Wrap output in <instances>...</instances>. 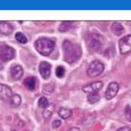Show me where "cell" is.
Masks as SVG:
<instances>
[{
	"mask_svg": "<svg viewBox=\"0 0 131 131\" xmlns=\"http://www.w3.org/2000/svg\"><path fill=\"white\" fill-rule=\"evenodd\" d=\"M64 60L72 64L77 61L81 55L82 51L80 47L77 43H73L69 40H65L62 44Z\"/></svg>",
	"mask_w": 131,
	"mask_h": 131,
	"instance_id": "6da1fadb",
	"label": "cell"
},
{
	"mask_svg": "<svg viewBox=\"0 0 131 131\" xmlns=\"http://www.w3.org/2000/svg\"><path fill=\"white\" fill-rule=\"evenodd\" d=\"M34 47L37 51L41 55L48 56L54 50L55 43L49 38H41L35 41Z\"/></svg>",
	"mask_w": 131,
	"mask_h": 131,
	"instance_id": "7a4b0ae2",
	"label": "cell"
},
{
	"mask_svg": "<svg viewBox=\"0 0 131 131\" xmlns=\"http://www.w3.org/2000/svg\"><path fill=\"white\" fill-rule=\"evenodd\" d=\"M104 65L101 61L96 60L93 61L89 67L86 73L91 78L96 77L100 75L104 71Z\"/></svg>",
	"mask_w": 131,
	"mask_h": 131,
	"instance_id": "3957f363",
	"label": "cell"
},
{
	"mask_svg": "<svg viewBox=\"0 0 131 131\" xmlns=\"http://www.w3.org/2000/svg\"><path fill=\"white\" fill-rule=\"evenodd\" d=\"M15 50L8 46L3 45L0 48V61L7 62L12 60L15 56Z\"/></svg>",
	"mask_w": 131,
	"mask_h": 131,
	"instance_id": "277c9868",
	"label": "cell"
},
{
	"mask_svg": "<svg viewBox=\"0 0 131 131\" xmlns=\"http://www.w3.org/2000/svg\"><path fill=\"white\" fill-rule=\"evenodd\" d=\"M119 49L121 54L125 55L131 52V34L126 35L119 41Z\"/></svg>",
	"mask_w": 131,
	"mask_h": 131,
	"instance_id": "5b68a950",
	"label": "cell"
},
{
	"mask_svg": "<svg viewBox=\"0 0 131 131\" xmlns=\"http://www.w3.org/2000/svg\"><path fill=\"white\" fill-rule=\"evenodd\" d=\"M119 85L117 82H111L108 85L105 93V97L106 100H111L115 97L118 92Z\"/></svg>",
	"mask_w": 131,
	"mask_h": 131,
	"instance_id": "8992f818",
	"label": "cell"
},
{
	"mask_svg": "<svg viewBox=\"0 0 131 131\" xmlns=\"http://www.w3.org/2000/svg\"><path fill=\"white\" fill-rule=\"evenodd\" d=\"M52 66L47 61H43L40 62L38 67L39 72L41 77L44 79H47L50 76Z\"/></svg>",
	"mask_w": 131,
	"mask_h": 131,
	"instance_id": "52a82bcc",
	"label": "cell"
},
{
	"mask_svg": "<svg viewBox=\"0 0 131 131\" xmlns=\"http://www.w3.org/2000/svg\"><path fill=\"white\" fill-rule=\"evenodd\" d=\"M103 85V83L102 81H95L84 86L82 90L84 93H97L102 88Z\"/></svg>",
	"mask_w": 131,
	"mask_h": 131,
	"instance_id": "ba28073f",
	"label": "cell"
},
{
	"mask_svg": "<svg viewBox=\"0 0 131 131\" xmlns=\"http://www.w3.org/2000/svg\"><path fill=\"white\" fill-rule=\"evenodd\" d=\"M12 95V91L9 86L0 83V100L3 101L9 100Z\"/></svg>",
	"mask_w": 131,
	"mask_h": 131,
	"instance_id": "9c48e42d",
	"label": "cell"
},
{
	"mask_svg": "<svg viewBox=\"0 0 131 131\" xmlns=\"http://www.w3.org/2000/svg\"><path fill=\"white\" fill-rule=\"evenodd\" d=\"M96 37V36H93L88 44L89 50L93 52L99 51L100 50H101L102 47L101 41Z\"/></svg>",
	"mask_w": 131,
	"mask_h": 131,
	"instance_id": "30bf717a",
	"label": "cell"
},
{
	"mask_svg": "<svg viewBox=\"0 0 131 131\" xmlns=\"http://www.w3.org/2000/svg\"><path fill=\"white\" fill-rule=\"evenodd\" d=\"M10 73L12 77L14 80H19L23 75V69L20 65L16 64L12 66L10 69Z\"/></svg>",
	"mask_w": 131,
	"mask_h": 131,
	"instance_id": "8fae6325",
	"label": "cell"
},
{
	"mask_svg": "<svg viewBox=\"0 0 131 131\" xmlns=\"http://www.w3.org/2000/svg\"><path fill=\"white\" fill-rule=\"evenodd\" d=\"M13 31V26L7 21L0 22V33L4 35H9Z\"/></svg>",
	"mask_w": 131,
	"mask_h": 131,
	"instance_id": "7c38bea8",
	"label": "cell"
},
{
	"mask_svg": "<svg viewBox=\"0 0 131 131\" xmlns=\"http://www.w3.org/2000/svg\"><path fill=\"white\" fill-rule=\"evenodd\" d=\"M23 83L27 89L30 91H34L36 89L37 79L34 76H29L24 79Z\"/></svg>",
	"mask_w": 131,
	"mask_h": 131,
	"instance_id": "4fadbf2b",
	"label": "cell"
},
{
	"mask_svg": "<svg viewBox=\"0 0 131 131\" xmlns=\"http://www.w3.org/2000/svg\"><path fill=\"white\" fill-rule=\"evenodd\" d=\"M111 31L116 36H120L124 32V28L118 22H114L111 26Z\"/></svg>",
	"mask_w": 131,
	"mask_h": 131,
	"instance_id": "5bb4252c",
	"label": "cell"
},
{
	"mask_svg": "<svg viewBox=\"0 0 131 131\" xmlns=\"http://www.w3.org/2000/svg\"><path fill=\"white\" fill-rule=\"evenodd\" d=\"M59 116L63 119H67L70 118L72 115V111L71 109L61 107L58 112Z\"/></svg>",
	"mask_w": 131,
	"mask_h": 131,
	"instance_id": "9a60e30c",
	"label": "cell"
},
{
	"mask_svg": "<svg viewBox=\"0 0 131 131\" xmlns=\"http://www.w3.org/2000/svg\"><path fill=\"white\" fill-rule=\"evenodd\" d=\"M8 101L11 105L13 106H18L21 104V98L19 95L15 94H13Z\"/></svg>",
	"mask_w": 131,
	"mask_h": 131,
	"instance_id": "2e32d148",
	"label": "cell"
},
{
	"mask_svg": "<svg viewBox=\"0 0 131 131\" xmlns=\"http://www.w3.org/2000/svg\"><path fill=\"white\" fill-rule=\"evenodd\" d=\"M100 98L99 94L97 93H90L87 96V100L91 104H94L98 102Z\"/></svg>",
	"mask_w": 131,
	"mask_h": 131,
	"instance_id": "e0dca14e",
	"label": "cell"
},
{
	"mask_svg": "<svg viewBox=\"0 0 131 131\" xmlns=\"http://www.w3.org/2000/svg\"><path fill=\"white\" fill-rule=\"evenodd\" d=\"M54 111V106L53 104H49V105L44 109L42 112V116L45 119L50 118Z\"/></svg>",
	"mask_w": 131,
	"mask_h": 131,
	"instance_id": "ac0fdd59",
	"label": "cell"
},
{
	"mask_svg": "<svg viewBox=\"0 0 131 131\" xmlns=\"http://www.w3.org/2000/svg\"><path fill=\"white\" fill-rule=\"evenodd\" d=\"M73 22L70 21H66L62 22L59 27V31L61 32L68 31L72 26Z\"/></svg>",
	"mask_w": 131,
	"mask_h": 131,
	"instance_id": "d6986e66",
	"label": "cell"
},
{
	"mask_svg": "<svg viewBox=\"0 0 131 131\" xmlns=\"http://www.w3.org/2000/svg\"><path fill=\"white\" fill-rule=\"evenodd\" d=\"M15 39L19 42L25 44L28 42V39L26 35L21 32H17L15 35Z\"/></svg>",
	"mask_w": 131,
	"mask_h": 131,
	"instance_id": "ffe728a7",
	"label": "cell"
},
{
	"mask_svg": "<svg viewBox=\"0 0 131 131\" xmlns=\"http://www.w3.org/2000/svg\"><path fill=\"white\" fill-rule=\"evenodd\" d=\"M49 102L47 98L45 97H40L38 101V106L42 108L45 109L49 105Z\"/></svg>",
	"mask_w": 131,
	"mask_h": 131,
	"instance_id": "44dd1931",
	"label": "cell"
},
{
	"mask_svg": "<svg viewBox=\"0 0 131 131\" xmlns=\"http://www.w3.org/2000/svg\"><path fill=\"white\" fill-rule=\"evenodd\" d=\"M65 69L61 66H58L55 70V74L56 76L59 78H62L65 74Z\"/></svg>",
	"mask_w": 131,
	"mask_h": 131,
	"instance_id": "7402d4cb",
	"label": "cell"
},
{
	"mask_svg": "<svg viewBox=\"0 0 131 131\" xmlns=\"http://www.w3.org/2000/svg\"><path fill=\"white\" fill-rule=\"evenodd\" d=\"M124 114L126 119L131 122V106L127 105L124 110Z\"/></svg>",
	"mask_w": 131,
	"mask_h": 131,
	"instance_id": "603a6c76",
	"label": "cell"
},
{
	"mask_svg": "<svg viewBox=\"0 0 131 131\" xmlns=\"http://www.w3.org/2000/svg\"><path fill=\"white\" fill-rule=\"evenodd\" d=\"M61 124V122L60 120H55L54 121H53L52 123V126L53 128H58Z\"/></svg>",
	"mask_w": 131,
	"mask_h": 131,
	"instance_id": "cb8c5ba5",
	"label": "cell"
},
{
	"mask_svg": "<svg viewBox=\"0 0 131 131\" xmlns=\"http://www.w3.org/2000/svg\"><path fill=\"white\" fill-rule=\"evenodd\" d=\"M116 131H131V129L128 126H123L119 128Z\"/></svg>",
	"mask_w": 131,
	"mask_h": 131,
	"instance_id": "d4e9b609",
	"label": "cell"
},
{
	"mask_svg": "<svg viewBox=\"0 0 131 131\" xmlns=\"http://www.w3.org/2000/svg\"><path fill=\"white\" fill-rule=\"evenodd\" d=\"M67 131H80V129L77 127H72L69 128Z\"/></svg>",
	"mask_w": 131,
	"mask_h": 131,
	"instance_id": "484cf974",
	"label": "cell"
},
{
	"mask_svg": "<svg viewBox=\"0 0 131 131\" xmlns=\"http://www.w3.org/2000/svg\"><path fill=\"white\" fill-rule=\"evenodd\" d=\"M3 68H4V67H3V65H2L1 63H0V70H2Z\"/></svg>",
	"mask_w": 131,
	"mask_h": 131,
	"instance_id": "4316f807",
	"label": "cell"
}]
</instances>
